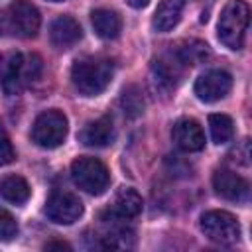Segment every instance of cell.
Masks as SVG:
<instances>
[{"mask_svg": "<svg viewBox=\"0 0 252 252\" xmlns=\"http://www.w3.org/2000/svg\"><path fill=\"white\" fill-rule=\"evenodd\" d=\"M112 75H114L112 63L108 59H100V57L77 59L71 69L73 87L85 96L100 94L110 85Z\"/></svg>", "mask_w": 252, "mask_h": 252, "instance_id": "6da1fadb", "label": "cell"}, {"mask_svg": "<svg viewBox=\"0 0 252 252\" xmlns=\"http://www.w3.org/2000/svg\"><path fill=\"white\" fill-rule=\"evenodd\" d=\"M250 24V8L244 0H230L219 18V39L228 49H242L246 39V30Z\"/></svg>", "mask_w": 252, "mask_h": 252, "instance_id": "7a4b0ae2", "label": "cell"}, {"mask_svg": "<svg viewBox=\"0 0 252 252\" xmlns=\"http://www.w3.org/2000/svg\"><path fill=\"white\" fill-rule=\"evenodd\" d=\"M71 179L73 183L89 195H100L106 191L110 183V175L106 165L96 158H77L71 163Z\"/></svg>", "mask_w": 252, "mask_h": 252, "instance_id": "3957f363", "label": "cell"}, {"mask_svg": "<svg viewBox=\"0 0 252 252\" xmlns=\"http://www.w3.org/2000/svg\"><path fill=\"white\" fill-rule=\"evenodd\" d=\"M67 138V116L59 110L41 112L32 126V140L41 148H57Z\"/></svg>", "mask_w": 252, "mask_h": 252, "instance_id": "277c9868", "label": "cell"}, {"mask_svg": "<svg viewBox=\"0 0 252 252\" xmlns=\"http://www.w3.org/2000/svg\"><path fill=\"white\" fill-rule=\"evenodd\" d=\"M203 234L217 244H234L240 238V224L234 215L226 211H207L201 217Z\"/></svg>", "mask_w": 252, "mask_h": 252, "instance_id": "5b68a950", "label": "cell"}, {"mask_svg": "<svg viewBox=\"0 0 252 252\" xmlns=\"http://www.w3.org/2000/svg\"><path fill=\"white\" fill-rule=\"evenodd\" d=\"M45 215L57 224H73L83 215V203L69 191H55L45 203Z\"/></svg>", "mask_w": 252, "mask_h": 252, "instance_id": "8992f818", "label": "cell"}, {"mask_svg": "<svg viewBox=\"0 0 252 252\" xmlns=\"http://www.w3.org/2000/svg\"><path fill=\"white\" fill-rule=\"evenodd\" d=\"M41 16L28 0H14L8 10V26L22 37H35L39 32Z\"/></svg>", "mask_w": 252, "mask_h": 252, "instance_id": "52a82bcc", "label": "cell"}, {"mask_svg": "<svg viewBox=\"0 0 252 252\" xmlns=\"http://www.w3.org/2000/svg\"><path fill=\"white\" fill-rule=\"evenodd\" d=\"M230 87H232L230 73L222 69H211V71H205L195 81V94L203 102H217L228 94Z\"/></svg>", "mask_w": 252, "mask_h": 252, "instance_id": "ba28073f", "label": "cell"}, {"mask_svg": "<svg viewBox=\"0 0 252 252\" xmlns=\"http://www.w3.org/2000/svg\"><path fill=\"white\" fill-rule=\"evenodd\" d=\"M213 187L217 191V195H220L226 201H246L248 199V191L250 185L244 177H240L238 173H234L232 169L226 167H219L213 173Z\"/></svg>", "mask_w": 252, "mask_h": 252, "instance_id": "9c48e42d", "label": "cell"}, {"mask_svg": "<svg viewBox=\"0 0 252 252\" xmlns=\"http://www.w3.org/2000/svg\"><path fill=\"white\" fill-rule=\"evenodd\" d=\"M171 138L175 146L183 152H199L205 146V134L197 120L193 118H181L173 124Z\"/></svg>", "mask_w": 252, "mask_h": 252, "instance_id": "30bf717a", "label": "cell"}, {"mask_svg": "<svg viewBox=\"0 0 252 252\" xmlns=\"http://www.w3.org/2000/svg\"><path fill=\"white\" fill-rule=\"evenodd\" d=\"M83 35V30L79 26V22L71 16H59L53 20L51 28H49V39L55 47H71L73 43H77Z\"/></svg>", "mask_w": 252, "mask_h": 252, "instance_id": "8fae6325", "label": "cell"}, {"mask_svg": "<svg viewBox=\"0 0 252 252\" xmlns=\"http://www.w3.org/2000/svg\"><path fill=\"white\" fill-rule=\"evenodd\" d=\"M140 211H142L140 193L132 187H124V189L118 191V195L114 199V205H112V209L106 211V215L110 219H116V220H126V219L138 217Z\"/></svg>", "mask_w": 252, "mask_h": 252, "instance_id": "7c38bea8", "label": "cell"}, {"mask_svg": "<svg viewBox=\"0 0 252 252\" xmlns=\"http://www.w3.org/2000/svg\"><path fill=\"white\" fill-rule=\"evenodd\" d=\"M112 140H114V128H112V118L108 114L89 122L81 132V142L91 148L108 146Z\"/></svg>", "mask_w": 252, "mask_h": 252, "instance_id": "4fadbf2b", "label": "cell"}, {"mask_svg": "<svg viewBox=\"0 0 252 252\" xmlns=\"http://www.w3.org/2000/svg\"><path fill=\"white\" fill-rule=\"evenodd\" d=\"M185 2L187 0H161L158 4V10L154 14V20H152L154 30L156 32H161V33L173 30L179 24V20H181Z\"/></svg>", "mask_w": 252, "mask_h": 252, "instance_id": "5bb4252c", "label": "cell"}, {"mask_svg": "<svg viewBox=\"0 0 252 252\" xmlns=\"http://www.w3.org/2000/svg\"><path fill=\"white\" fill-rule=\"evenodd\" d=\"M91 24L96 32L98 37L102 39H114L118 37L120 30H122V20L114 10H106V8H98L91 12Z\"/></svg>", "mask_w": 252, "mask_h": 252, "instance_id": "9a60e30c", "label": "cell"}, {"mask_svg": "<svg viewBox=\"0 0 252 252\" xmlns=\"http://www.w3.org/2000/svg\"><path fill=\"white\" fill-rule=\"evenodd\" d=\"M0 197L6 199L8 203L22 205L30 199V185L20 175H6L0 181Z\"/></svg>", "mask_w": 252, "mask_h": 252, "instance_id": "2e32d148", "label": "cell"}, {"mask_svg": "<svg viewBox=\"0 0 252 252\" xmlns=\"http://www.w3.org/2000/svg\"><path fill=\"white\" fill-rule=\"evenodd\" d=\"M22 71H24V55L16 53L8 59L4 75H2V89H4L6 94H16L22 89V85H24Z\"/></svg>", "mask_w": 252, "mask_h": 252, "instance_id": "e0dca14e", "label": "cell"}, {"mask_svg": "<svg viewBox=\"0 0 252 252\" xmlns=\"http://www.w3.org/2000/svg\"><path fill=\"white\" fill-rule=\"evenodd\" d=\"M175 55L179 57L183 65H199L201 61L209 57V45L197 39H189V41H183L181 47L175 49Z\"/></svg>", "mask_w": 252, "mask_h": 252, "instance_id": "ac0fdd59", "label": "cell"}, {"mask_svg": "<svg viewBox=\"0 0 252 252\" xmlns=\"http://www.w3.org/2000/svg\"><path fill=\"white\" fill-rule=\"evenodd\" d=\"M209 128L215 144H226L234 136V124L232 118L226 114H211L209 116Z\"/></svg>", "mask_w": 252, "mask_h": 252, "instance_id": "d6986e66", "label": "cell"}, {"mask_svg": "<svg viewBox=\"0 0 252 252\" xmlns=\"http://www.w3.org/2000/svg\"><path fill=\"white\" fill-rule=\"evenodd\" d=\"M120 106L124 110V114L128 118H138L142 112H144V96H142V91L136 87V85H130L122 91V96H120Z\"/></svg>", "mask_w": 252, "mask_h": 252, "instance_id": "ffe728a7", "label": "cell"}, {"mask_svg": "<svg viewBox=\"0 0 252 252\" xmlns=\"http://www.w3.org/2000/svg\"><path fill=\"white\" fill-rule=\"evenodd\" d=\"M18 234V224L14 220V217L0 207V240H12Z\"/></svg>", "mask_w": 252, "mask_h": 252, "instance_id": "44dd1931", "label": "cell"}, {"mask_svg": "<svg viewBox=\"0 0 252 252\" xmlns=\"http://www.w3.org/2000/svg\"><path fill=\"white\" fill-rule=\"evenodd\" d=\"M39 73H41V57L39 55H30L28 59H24V71H22V75H24V85H28V83H33L37 77H39Z\"/></svg>", "mask_w": 252, "mask_h": 252, "instance_id": "7402d4cb", "label": "cell"}, {"mask_svg": "<svg viewBox=\"0 0 252 252\" xmlns=\"http://www.w3.org/2000/svg\"><path fill=\"white\" fill-rule=\"evenodd\" d=\"M16 159V152L12 148V142L4 130V126L0 124V165H8Z\"/></svg>", "mask_w": 252, "mask_h": 252, "instance_id": "603a6c76", "label": "cell"}, {"mask_svg": "<svg viewBox=\"0 0 252 252\" xmlns=\"http://www.w3.org/2000/svg\"><path fill=\"white\" fill-rule=\"evenodd\" d=\"M53 248H59V250H71V246L67 242H61V240H53V242H47L45 244V250H53Z\"/></svg>", "mask_w": 252, "mask_h": 252, "instance_id": "cb8c5ba5", "label": "cell"}, {"mask_svg": "<svg viewBox=\"0 0 252 252\" xmlns=\"http://www.w3.org/2000/svg\"><path fill=\"white\" fill-rule=\"evenodd\" d=\"M132 8H146L150 4V0H126Z\"/></svg>", "mask_w": 252, "mask_h": 252, "instance_id": "d4e9b609", "label": "cell"}, {"mask_svg": "<svg viewBox=\"0 0 252 252\" xmlns=\"http://www.w3.org/2000/svg\"><path fill=\"white\" fill-rule=\"evenodd\" d=\"M6 30H8V20L0 14V35H4V32H6Z\"/></svg>", "mask_w": 252, "mask_h": 252, "instance_id": "484cf974", "label": "cell"}, {"mask_svg": "<svg viewBox=\"0 0 252 252\" xmlns=\"http://www.w3.org/2000/svg\"><path fill=\"white\" fill-rule=\"evenodd\" d=\"M49 2H65V0H49Z\"/></svg>", "mask_w": 252, "mask_h": 252, "instance_id": "4316f807", "label": "cell"}]
</instances>
